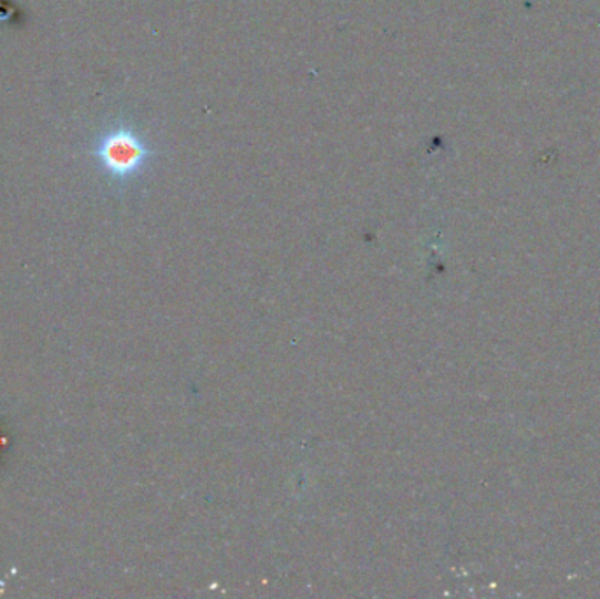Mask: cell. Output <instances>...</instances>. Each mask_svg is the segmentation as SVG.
Wrapping results in <instances>:
<instances>
[{"label": "cell", "instance_id": "cell-1", "mask_svg": "<svg viewBox=\"0 0 600 599\" xmlns=\"http://www.w3.org/2000/svg\"><path fill=\"white\" fill-rule=\"evenodd\" d=\"M93 155L101 169L113 179H128L136 176L148 164L152 149L144 143L139 132L118 124L99 136Z\"/></svg>", "mask_w": 600, "mask_h": 599}]
</instances>
